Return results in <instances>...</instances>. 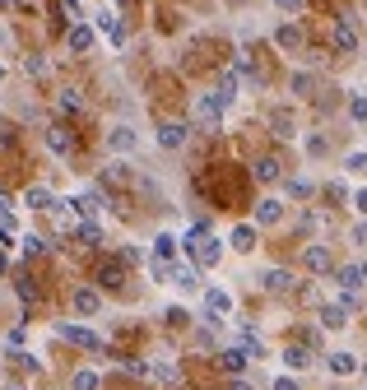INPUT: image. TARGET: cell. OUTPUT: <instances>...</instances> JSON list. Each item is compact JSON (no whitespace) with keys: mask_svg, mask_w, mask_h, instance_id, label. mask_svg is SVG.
<instances>
[{"mask_svg":"<svg viewBox=\"0 0 367 390\" xmlns=\"http://www.w3.org/2000/svg\"><path fill=\"white\" fill-rule=\"evenodd\" d=\"M186 251H191V256H196V265H205V269L223 260V242L205 233V223H196V228L186 233Z\"/></svg>","mask_w":367,"mask_h":390,"instance_id":"1","label":"cell"},{"mask_svg":"<svg viewBox=\"0 0 367 390\" xmlns=\"http://www.w3.org/2000/svg\"><path fill=\"white\" fill-rule=\"evenodd\" d=\"M223 107H228V98H223V94H200L196 116H200L205 125H219V121H223Z\"/></svg>","mask_w":367,"mask_h":390,"instance_id":"2","label":"cell"},{"mask_svg":"<svg viewBox=\"0 0 367 390\" xmlns=\"http://www.w3.org/2000/svg\"><path fill=\"white\" fill-rule=\"evenodd\" d=\"M228 307H232V297L223 293V288H210V293H205V321H210V326H219V321L228 316Z\"/></svg>","mask_w":367,"mask_h":390,"instance_id":"3","label":"cell"},{"mask_svg":"<svg viewBox=\"0 0 367 390\" xmlns=\"http://www.w3.org/2000/svg\"><path fill=\"white\" fill-rule=\"evenodd\" d=\"M56 335H61L65 344H75V348H103V339L84 326H56Z\"/></svg>","mask_w":367,"mask_h":390,"instance_id":"4","label":"cell"},{"mask_svg":"<svg viewBox=\"0 0 367 390\" xmlns=\"http://www.w3.org/2000/svg\"><path fill=\"white\" fill-rule=\"evenodd\" d=\"M186 135H191V130H186L182 121H163L158 125V149H182Z\"/></svg>","mask_w":367,"mask_h":390,"instance_id":"5","label":"cell"},{"mask_svg":"<svg viewBox=\"0 0 367 390\" xmlns=\"http://www.w3.org/2000/svg\"><path fill=\"white\" fill-rule=\"evenodd\" d=\"M330 42H335L339 56H353V51H358V33H353L349 19H339V24H335V37H330Z\"/></svg>","mask_w":367,"mask_h":390,"instance_id":"6","label":"cell"},{"mask_svg":"<svg viewBox=\"0 0 367 390\" xmlns=\"http://www.w3.org/2000/svg\"><path fill=\"white\" fill-rule=\"evenodd\" d=\"M335 283L344 288V293H363V288H367V269L363 265H344L335 274Z\"/></svg>","mask_w":367,"mask_h":390,"instance_id":"7","label":"cell"},{"mask_svg":"<svg viewBox=\"0 0 367 390\" xmlns=\"http://www.w3.org/2000/svg\"><path fill=\"white\" fill-rule=\"evenodd\" d=\"M103 204H108V195H98V190H84V195H75V200H70V209H75V214H84V219H93Z\"/></svg>","mask_w":367,"mask_h":390,"instance_id":"8","label":"cell"},{"mask_svg":"<svg viewBox=\"0 0 367 390\" xmlns=\"http://www.w3.org/2000/svg\"><path fill=\"white\" fill-rule=\"evenodd\" d=\"M219 362H223V372L242 376V372H246V362H251V353H246L242 344H232V348H223V358H219Z\"/></svg>","mask_w":367,"mask_h":390,"instance_id":"9","label":"cell"},{"mask_svg":"<svg viewBox=\"0 0 367 390\" xmlns=\"http://www.w3.org/2000/svg\"><path fill=\"white\" fill-rule=\"evenodd\" d=\"M121 279H126V260H121V256H117V260H103V265H98V283H103V288H117Z\"/></svg>","mask_w":367,"mask_h":390,"instance_id":"10","label":"cell"},{"mask_svg":"<svg viewBox=\"0 0 367 390\" xmlns=\"http://www.w3.org/2000/svg\"><path fill=\"white\" fill-rule=\"evenodd\" d=\"M135 130H130V125H117V130H112V135H108V149H112V154H130V149H135Z\"/></svg>","mask_w":367,"mask_h":390,"instance_id":"11","label":"cell"},{"mask_svg":"<svg viewBox=\"0 0 367 390\" xmlns=\"http://www.w3.org/2000/svg\"><path fill=\"white\" fill-rule=\"evenodd\" d=\"M65 47H70V51H79V56H84V51L93 47V28H89V24H75V28L65 33Z\"/></svg>","mask_w":367,"mask_h":390,"instance_id":"12","label":"cell"},{"mask_svg":"<svg viewBox=\"0 0 367 390\" xmlns=\"http://www.w3.org/2000/svg\"><path fill=\"white\" fill-rule=\"evenodd\" d=\"M46 149H51V154H70V149H75L70 130H65V125H46Z\"/></svg>","mask_w":367,"mask_h":390,"instance_id":"13","label":"cell"},{"mask_svg":"<svg viewBox=\"0 0 367 390\" xmlns=\"http://www.w3.org/2000/svg\"><path fill=\"white\" fill-rule=\"evenodd\" d=\"M321 326H325V330H344V326H349V307H344V302H330V307H321Z\"/></svg>","mask_w":367,"mask_h":390,"instance_id":"14","label":"cell"},{"mask_svg":"<svg viewBox=\"0 0 367 390\" xmlns=\"http://www.w3.org/2000/svg\"><path fill=\"white\" fill-rule=\"evenodd\" d=\"M275 42L284 51H298L302 47V28H298V24H284V28H275Z\"/></svg>","mask_w":367,"mask_h":390,"instance_id":"15","label":"cell"},{"mask_svg":"<svg viewBox=\"0 0 367 390\" xmlns=\"http://www.w3.org/2000/svg\"><path fill=\"white\" fill-rule=\"evenodd\" d=\"M228 247H232V251H256V228H251V223H242V228H232Z\"/></svg>","mask_w":367,"mask_h":390,"instance_id":"16","label":"cell"},{"mask_svg":"<svg viewBox=\"0 0 367 390\" xmlns=\"http://www.w3.org/2000/svg\"><path fill=\"white\" fill-rule=\"evenodd\" d=\"M98 307H103V297L93 293V288H79L75 293V312L79 316H98Z\"/></svg>","mask_w":367,"mask_h":390,"instance_id":"17","label":"cell"},{"mask_svg":"<svg viewBox=\"0 0 367 390\" xmlns=\"http://www.w3.org/2000/svg\"><path fill=\"white\" fill-rule=\"evenodd\" d=\"M260 279H265V288H270V293H289V288H293V274H289V269H265Z\"/></svg>","mask_w":367,"mask_h":390,"instance_id":"18","label":"cell"},{"mask_svg":"<svg viewBox=\"0 0 367 390\" xmlns=\"http://www.w3.org/2000/svg\"><path fill=\"white\" fill-rule=\"evenodd\" d=\"M279 177H284V163H279V158H260L256 163V181L270 186V181H279Z\"/></svg>","mask_w":367,"mask_h":390,"instance_id":"19","label":"cell"},{"mask_svg":"<svg viewBox=\"0 0 367 390\" xmlns=\"http://www.w3.org/2000/svg\"><path fill=\"white\" fill-rule=\"evenodd\" d=\"M75 237L84 242V247H103V228L93 219H84V223H75Z\"/></svg>","mask_w":367,"mask_h":390,"instance_id":"20","label":"cell"},{"mask_svg":"<svg viewBox=\"0 0 367 390\" xmlns=\"http://www.w3.org/2000/svg\"><path fill=\"white\" fill-rule=\"evenodd\" d=\"M98 28L108 33L117 47H126V28H121V19H117V15H98Z\"/></svg>","mask_w":367,"mask_h":390,"instance_id":"21","label":"cell"},{"mask_svg":"<svg viewBox=\"0 0 367 390\" xmlns=\"http://www.w3.org/2000/svg\"><path fill=\"white\" fill-rule=\"evenodd\" d=\"M284 219V200H260L256 204V223H279Z\"/></svg>","mask_w":367,"mask_h":390,"instance_id":"22","label":"cell"},{"mask_svg":"<svg viewBox=\"0 0 367 390\" xmlns=\"http://www.w3.org/2000/svg\"><path fill=\"white\" fill-rule=\"evenodd\" d=\"M24 204H28V209H51V204H56V195H51V190H46V186H28V195H24Z\"/></svg>","mask_w":367,"mask_h":390,"instance_id":"23","label":"cell"},{"mask_svg":"<svg viewBox=\"0 0 367 390\" xmlns=\"http://www.w3.org/2000/svg\"><path fill=\"white\" fill-rule=\"evenodd\" d=\"M325 362H330V372H335V376H353V372H358V358H353V353H330Z\"/></svg>","mask_w":367,"mask_h":390,"instance_id":"24","label":"cell"},{"mask_svg":"<svg viewBox=\"0 0 367 390\" xmlns=\"http://www.w3.org/2000/svg\"><path fill=\"white\" fill-rule=\"evenodd\" d=\"M307 269H311V274H325V269H330V251L325 247H307Z\"/></svg>","mask_w":367,"mask_h":390,"instance_id":"25","label":"cell"},{"mask_svg":"<svg viewBox=\"0 0 367 390\" xmlns=\"http://www.w3.org/2000/svg\"><path fill=\"white\" fill-rule=\"evenodd\" d=\"M153 256H158V260H172V256H177V237L158 233V237H153Z\"/></svg>","mask_w":367,"mask_h":390,"instance_id":"26","label":"cell"},{"mask_svg":"<svg viewBox=\"0 0 367 390\" xmlns=\"http://www.w3.org/2000/svg\"><path fill=\"white\" fill-rule=\"evenodd\" d=\"M172 283H177V288H200V279H196L191 265H172Z\"/></svg>","mask_w":367,"mask_h":390,"instance_id":"27","label":"cell"},{"mask_svg":"<svg viewBox=\"0 0 367 390\" xmlns=\"http://www.w3.org/2000/svg\"><path fill=\"white\" fill-rule=\"evenodd\" d=\"M15 293L24 297V302H37V283H33V274H15Z\"/></svg>","mask_w":367,"mask_h":390,"instance_id":"28","label":"cell"},{"mask_svg":"<svg viewBox=\"0 0 367 390\" xmlns=\"http://www.w3.org/2000/svg\"><path fill=\"white\" fill-rule=\"evenodd\" d=\"M270 125H275L279 140H289V135H293V116H289V112H275V116H270Z\"/></svg>","mask_w":367,"mask_h":390,"instance_id":"29","label":"cell"},{"mask_svg":"<svg viewBox=\"0 0 367 390\" xmlns=\"http://www.w3.org/2000/svg\"><path fill=\"white\" fill-rule=\"evenodd\" d=\"M284 362H289V367H307V362H311V353H307L302 344H293V348H284Z\"/></svg>","mask_w":367,"mask_h":390,"instance_id":"30","label":"cell"},{"mask_svg":"<svg viewBox=\"0 0 367 390\" xmlns=\"http://www.w3.org/2000/svg\"><path fill=\"white\" fill-rule=\"evenodd\" d=\"M70 390H98V372H75V381H70Z\"/></svg>","mask_w":367,"mask_h":390,"instance_id":"31","label":"cell"},{"mask_svg":"<svg viewBox=\"0 0 367 390\" xmlns=\"http://www.w3.org/2000/svg\"><path fill=\"white\" fill-rule=\"evenodd\" d=\"M219 94L228 98V103L237 98V70H223V79H219Z\"/></svg>","mask_w":367,"mask_h":390,"instance_id":"32","label":"cell"},{"mask_svg":"<svg viewBox=\"0 0 367 390\" xmlns=\"http://www.w3.org/2000/svg\"><path fill=\"white\" fill-rule=\"evenodd\" d=\"M344 168H349L353 177H367V154H363V149H358V154H349V158H344Z\"/></svg>","mask_w":367,"mask_h":390,"instance_id":"33","label":"cell"},{"mask_svg":"<svg viewBox=\"0 0 367 390\" xmlns=\"http://www.w3.org/2000/svg\"><path fill=\"white\" fill-rule=\"evenodd\" d=\"M349 116H353L358 125H367V94H358V98L349 103Z\"/></svg>","mask_w":367,"mask_h":390,"instance_id":"34","label":"cell"},{"mask_svg":"<svg viewBox=\"0 0 367 390\" xmlns=\"http://www.w3.org/2000/svg\"><path fill=\"white\" fill-rule=\"evenodd\" d=\"M19 247H24V256H28V260H33V256H46V242H42V237H24Z\"/></svg>","mask_w":367,"mask_h":390,"instance_id":"35","label":"cell"},{"mask_svg":"<svg viewBox=\"0 0 367 390\" xmlns=\"http://www.w3.org/2000/svg\"><path fill=\"white\" fill-rule=\"evenodd\" d=\"M56 103H61V112H79V107H84V98H79L75 89H65V94L56 98Z\"/></svg>","mask_w":367,"mask_h":390,"instance_id":"36","label":"cell"},{"mask_svg":"<svg viewBox=\"0 0 367 390\" xmlns=\"http://www.w3.org/2000/svg\"><path fill=\"white\" fill-rule=\"evenodd\" d=\"M237 344H242V348L251 353V358H260V353H265V348H260V339L251 335V330H242V339H237Z\"/></svg>","mask_w":367,"mask_h":390,"instance_id":"37","label":"cell"},{"mask_svg":"<svg viewBox=\"0 0 367 390\" xmlns=\"http://www.w3.org/2000/svg\"><path fill=\"white\" fill-rule=\"evenodd\" d=\"M149 376H153V381H177V372H172L168 362H158V367H149Z\"/></svg>","mask_w":367,"mask_h":390,"instance_id":"38","label":"cell"},{"mask_svg":"<svg viewBox=\"0 0 367 390\" xmlns=\"http://www.w3.org/2000/svg\"><path fill=\"white\" fill-rule=\"evenodd\" d=\"M289 195L293 200H307V195H311V181H289Z\"/></svg>","mask_w":367,"mask_h":390,"instance_id":"39","label":"cell"},{"mask_svg":"<svg viewBox=\"0 0 367 390\" xmlns=\"http://www.w3.org/2000/svg\"><path fill=\"white\" fill-rule=\"evenodd\" d=\"M61 15H65V19H75V24H79V19H84V10H79V0H61Z\"/></svg>","mask_w":367,"mask_h":390,"instance_id":"40","label":"cell"},{"mask_svg":"<svg viewBox=\"0 0 367 390\" xmlns=\"http://www.w3.org/2000/svg\"><path fill=\"white\" fill-rule=\"evenodd\" d=\"M311 89V75H293V94H307Z\"/></svg>","mask_w":367,"mask_h":390,"instance_id":"41","label":"cell"},{"mask_svg":"<svg viewBox=\"0 0 367 390\" xmlns=\"http://www.w3.org/2000/svg\"><path fill=\"white\" fill-rule=\"evenodd\" d=\"M121 260H126V265H135V260H144V256H139V247H121Z\"/></svg>","mask_w":367,"mask_h":390,"instance_id":"42","label":"cell"},{"mask_svg":"<svg viewBox=\"0 0 367 390\" xmlns=\"http://www.w3.org/2000/svg\"><path fill=\"white\" fill-rule=\"evenodd\" d=\"M24 65H28V75H42V70H46V61H42V56H28Z\"/></svg>","mask_w":367,"mask_h":390,"instance_id":"43","label":"cell"},{"mask_svg":"<svg viewBox=\"0 0 367 390\" xmlns=\"http://www.w3.org/2000/svg\"><path fill=\"white\" fill-rule=\"evenodd\" d=\"M353 242H358V247H367V223H358V228H353Z\"/></svg>","mask_w":367,"mask_h":390,"instance_id":"44","label":"cell"},{"mask_svg":"<svg viewBox=\"0 0 367 390\" xmlns=\"http://www.w3.org/2000/svg\"><path fill=\"white\" fill-rule=\"evenodd\" d=\"M353 209H358V214H367V190H358V195H353Z\"/></svg>","mask_w":367,"mask_h":390,"instance_id":"45","label":"cell"},{"mask_svg":"<svg viewBox=\"0 0 367 390\" xmlns=\"http://www.w3.org/2000/svg\"><path fill=\"white\" fill-rule=\"evenodd\" d=\"M275 390H298V381H293V376H279V381H275Z\"/></svg>","mask_w":367,"mask_h":390,"instance_id":"46","label":"cell"},{"mask_svg":"<svg viewBox=\"0 0 367 390\" xmlns=\"http://www.w3.org/2000/svg\"><path fill=\"white\" fill-rule=\"evenodd\" d=\"M0 228H10V204H0Z\"/></svg>","mask_w":367,"mask_h":390,"instance_id":"47","label":"cell"},{"mask_svg":"<svg viewBox=\"0 0 367 390\" xmlns=\"http://www.w3.org/2000/svg\"><path fill=\"white\" fill-rule=\"evenodd\" d=\"M279 10H298V5H302V0H275Z\"/></svg>","mask_w":367,"mask_h":390,"instance_id":"48","label":"cell"},{"mask_svg":"<svg viewBox=\"0 0 367 390\" xmlns=\"http://www.w3.org/2000/svg\"><path fill=\"white\" fill-rule=\"evenodd\" d=\"M228 390H251V386H246V381H242V376H237V381H232V386Z\"/></svg>","mask_w":367,"mask_h":390,"instance_id":"49","label":"cell"},{"mask_svg":"<svg viewBox=\"0 0 367 390\" xmlns=\"http://www.w3.org/2000/svg\"><path fill=\"white\" fill-rule=\"evenodd\" d=\"M5 269H10V260H5V256H0V274H5Z\"/></svg>","mask_w":367,"mask_h":390,"instance_id":"50","label":"cell"},{"mask_svg":"<svg viewBox=\"0 0 367 390\" xmlns=\"http://www.w3.org/2000/svg\"><path fill=\"white\" fill-rule=\"evenodd\" d=\"M0 5H15V0H0Z\"/></svg>","mask_w":367,"mask_h":390,"instance_id":"51","label":"cell"},{"mask_svg":"<svg viewBox=\"0 0 367 390\" xmlns=\"http://www.w3.org/2000/svg\"><path fill=\"white\" fill-rule=\"evenodd\" d=\"M0 47H5V33H0Z\"/></svg>","mask_w":367,"mask_h":390,"instance_id":"52","label":"cell"},{"mask_svg":"<svg viewBox=\"0 0 367 390\" xmlns=\"http://www.w3.org/2000/svg\"><path fill=\"white\" fill-rule=\"evenodd\" d=\"M0 84H5V70H0Z\"/></svg>","mask_w":367,"mask_h":390,"instance_id":"53","label":"cell"}]
</instances>
